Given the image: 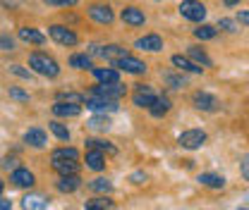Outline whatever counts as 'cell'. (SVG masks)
<instances>
[{
	"label": "cell",
	"mask_w": 249,
	"mask_h": 210,
	"mask_svg": "<svg viewBox=\"0 0 249 210\" xmlns=\"http://www.w3.org/2000/svg\"><path fill=\"white\" fill-rule=\"evenodd\" d=\"M218 27L223 31H228V33H232V31H235V22H232V19H220Z\"/></svg>",
	"instance_id": "40"
},
{
	"label": "cell",
	"mask_w": 249,
	"mask_h": 210,
	"mask_svg": "<svg viewBox=\"0 0 249 210\" xmlns=\"http://www.w3.org/2000/svg\"><path fill=\"white\" fill-rule=\"evenodd\" d=\"M87 167L93 170V172H101V170L106 167V155H103V150H98V148L87 150Z\"/></svg>",
	"instance_id": "21"
},
{
	"label": "cell",
	"mask_w": 249,
	"mask_h": 210,
	"mask_svg": "<svg viewBox=\"0 0 249 210\" xmlns=\"http://www.w3.org/2000/svg\"><path fill=\"white\" fill-rule=\"evenodd\" d=\"M223 5H228V7H235V5H240V0H223Z\"/></svg>",
	"instance_id": "47"
},
{
	"label": "cell",
	"mask_w": 249,
	"mask_h": 210,
	"mask_svg": "<svg viewBox=\"0 0 249 210\" xmlns=\"http://www.w3.org/2000/svg\"><path fill=\"white\" fill-rule=\"evenodd\" d=\"M132 181H134V184H144V181H146V175H144V172H134V175H132Z\"/></svg>",
	"instance_id": "44"
},
{
	"label": "cell",
	"mask_w": 249,
	"mask_h": 210,
	"mask_svg": "<svg viewBox=\"0 0 249 210\" xmlns=\"http://www.w3.org/2000/svg\"><path fill=\"white\" fill-rule=\"evenodd\" d=\"M87 15L91 17L96 24H113V19H115V12H113V7L110 5H101V2H96V5H89L87 7Z\"/></svg>",
	"instance_id": "6"
},
{
	"label": "cell",
	"mask_w": 249,
	"mask_h": 210,
	"mask_svg": "<svg viewBox=\"0 0 249 210\" xmlns=\"http://www.w3.org/2000/svg\"><path fill=\"white\" fill-rule=\"evenodd\" d=\"M91 55H98V58H103V60L115 62L118 58L127 55V50H124L123 46H91Z\"/></svg>",
	"instance_id": "11"
},
{
	"label": "cell",
	"mask_w": 249,
	"mask_h": 210,
	"mask_svg": "<svg viewBox=\"0 0 249 210\" xmlns=\"http://www.w3.org/2000/svg\"><path fill=\"white\" fill-rule=\"evenodd\" d=\"M187 55H189V60H194L196 65H201V67H211V65H213L211 58H209L199 46H189V48H187Z\"/></svg>",
	"instance_id": "26"
},
{
	"label": "cell",
	"mask_w": 249,
	"mask_h": 210,
	"mask_svg": "<svg viewBox=\"0 0 249 210\" xmlns=\"http://www.w3.org/2000/svg\"><path fill=\"white\" fill-rule=\"evenodd\" d=\"M0 50H15V38L10 33H0Z\"/></svg>",
	"instance_id": "38"
},
{
	"label": "cell",
	"mask_w": 249,
	"mask_h": 210,
	"mask_svg": "<svg viewBox=\"0 0 249 210\" xmlns=\"http://www.w3.org/2000/svg\"><path fill=\"white\" fill-rule=\"evenodd\" d=\"M17 36H19V41L31 43V46H43L46 43V36L38 29H34V27H22V29L17 31Z\"/></svg>",
	"instance_id": "16"
},
{
	"label": "cell",
	"mask_w": 249,
	"mask_h": 210,
	"mask_svg": "<svg viewBox=\"0 0 249 210\" xmlns=\"http://www.w3.org/2000/svg\"><path fill=\"white\" fill-rule=\"evenodd\" d=\"M120 19H123L127 27H144L146 24V15L139 10V7H124L123 12H120Z\"/></svg>",
	"instance_id": "13"
},
{
	"label": "cell",
	"mask_w": 249,
	"mask_h": 210,
	"mask_svg": "<svg viewBox=\"0 0 249 210\" xmlns=\"http://www.w3.org/2000/svg\"><path fill=\"white\" fill-rule=\"evenodd\" d=\"M48 36L55 41V43H60V46H77L79 43V38H77V33L72 29H67V27H62V24H53V27H48Z\"/></svg>",
	"instance_id": "5"
},
{
	"label": "cell",
	"mask_w": 249,
	"mask_h": 210,
	"mask_svg": "<svg viewBox=\"0 0 249 210\" xmlns=\"http://www.w3.org/2000/svg\"><path fill=\"white\" fill-rule=\"evenodd\" d=\"M29 67H31V72H36L41 77H48V79H55L60 74V65L53 60L51 55H46V53H31Z\"/></svg>",
	"instance_id": "1"
},
{
	"label": "cell",
	"mask_w": 249,
	"mask_h": 210,
	"mask_svg": "<svg viewBox=\"0 0 249 210\" xmlns=\"http://www.w3.org/2000/svg\"><path fill=\"white\" fill-rule=\"evenodd\" d=\"M192 103H194V108H196V110H204V113H213V110L218 108V98L216 96H211V93H206V91L194 93Z\"/></svg>",
	"instance_id": "12"
},
{
	"label": "cell",
	"mask_w": 249,
	"mask_h": 210,
	"mask_svg": "<svg viewBox=\"0 0 249 210\" xmlns=\"http://www.w3.org/2000/svg\"><path fill=\"white\" fill-rule=\"evenodd\" d=\"M91 74L101 81V84H113V81H120L118 77V69H110V67H93Z\"/></svg>",
	"instance_id": "23"
},
{
	"label": "cell",
	"mask_w": 249,
	"mask_h": 210,
	"mask_svg": "<svg viewBox=\"0 0 249 210\" xmlns=\"http://www.w3.org/2000/svg\"><path fill=\"white\" fill-rule=\"evenodd\" d=\"M206 139H209L206 131H201V129H187V131L180 134L178 144L187 150H196V148H201V146L206 144Z\"/></svg>",
	"instance_id": "4"
},
{
	"label": "cell",
	"mask_w": 249,
	"mask_h": 210,
	"mask_svg": "<svg viewBox=\"0 0 249 210\" xmlns=\"http://www.w3.org/2000/svg\"><path fill=\"white\" fill-rule=\"evenodd\" d=\"M178 10L187 22H204V17H206V5L199 0H182Z\"/></svg>",
	"instance_id": "3"
},
{
	"label": "cell",
	"mask_w": 249,
	"mask_h": 210,
	"mask_svg": "<svg viewBox=\"0 0 249 210\" xmlns=\"http://www.w3.org/2000/svg\"><path fill=\"white\" fill-rule=\"evenodd\" d=\"M196 181L201 184V186H209V189H223L225 186V177L223 175H213V172H201Z\"/></svg>",
	"instance_id": "24"
},
{
	"label": "cell",
	"mask_w": 249,
	"mask_h": 210,
	"mask_svg": "<svg viewBox=\"0 0 249 210\" xmlns=\"http://www.w3.org/2000/svg\"><path fill=\"white\" fill-rule=\"evenodd\" d=\"M46 5H53V7H72V5H77L79 0H43Z\"/></svg>",
	"instance_id": "39"
},
{
	"label": "cell",
	"mask_w": 249,
	"mask_h": 210,
	"mask_svg": "<svg viewBox=\"0 0 249 210\" xmlns=\"http://www.w3.org/2000/svg\"><path fill=\"white\" fill-rule=\"evenodd\" d=\"M70 67H74V69H93L91 55H87V53L72 55V58H70Z\"/></svg>",
	"instance_id": "27"
},
{
	"label": "cell",
	"mask_w": 249,
	"mask_h": 210,
	"mask_svg": "<svg viewBox=\"0 0 249 210\" xmlns=\"http://www.w3.org/2000/svg\"><path fill=\"white\" fill-rule=\"evenodd\" d=\"M87 148L106 150V153H110V155H115V153H118V148H115L113 144H108V141H101V139H87Z\"/></svg>",
	"instance_id": "31"
},
{
	"label": "cell",
	"mask_w": 249,
	"mask_h": 210,
	"mask_svg": "<svg viewBox=\"0 0 249 210\" xmlns=\"http://www.w3.org/2000/svg\"><path fill=\"white\" fill-rule=\"evenodd\" d=\"M170 108H173L170 98H165V96H158V98L154 100V105L149 108V113H151L154 117H163V115H168V113H170Z\"/></svg>",
	"instance_id": "25"
},
{
	"label": "cell",
	"mask_w": 249,
	"mask_h": 210,
	"mask_svg": "<svg viewBox=\"0 0 249 210\" xmlns=\"http://www.w3.org/2000/svg\"><path fill=\"white\" fill-rule=\"evenodd\" d=\"M24 144L31 146V148H43L48 144V136H46V131L41 127H31V129L24 131Z\"/></svg>",
	"instance_id": "15"
},
{
	"label": "cell",
	"mask_w": 249,
	"mask_h": 210,
	"mask_svg": "<svg viewBox=\"0 0 249 210\" xmlns=\"http://www.w3.org/2000/svg\"><path fill=\"white\" fill-rule=\"evenodd\" d=\"M22 210H48V198L41 194H27L22 198Z\"/></svg>",
	"instance_id": "18"
},
{
	"label": "cell",
	"mask_w": 249,
	"mask_h": 210,
	"mask_svg": "<svg viewBox=\"0 0 249 210\" xmlns=\"http://www.w3.org/2000/svg\"><path fill=\"white\" fill-rule=\"evenodd\" d=\"M89 189L96 191V194H110V191H113V181L103 179V177H96V179L89 181Z\"/></svg>",
	"instance_id": "29"
},
{
	"label": "cell",
	"mask_w": 249,
	"mask_h": 210,
	"mask_svg": "<svg viewBox=\"0 0 249 210\" xmlns=\"http://www.w3.org/2000/svg\"><path fill=\"white\" fill-rule=\"evenodd\" d=\"M173 65L180 69V72H189V74H201V65H196L194 60H189V58H182V55H173Z\"/></svg>",
	"instance_id": "22"
},
{
	"label": "cell",
	"mask_w": 249,
	"mask_h": 210,
	"mask_svg": "<svg viewBox=\"0 0 249 210\" xmlns=\"http://www.w3.org/2000/svg\"><path fill=\"white\" fill-rule=\"evenodd\" d=\"M156 98H158V96H156V91L151 89V86H146V84H139L137 91H134V96H132L134 105H137V108H146V110L154 105Z\"/></svg>",
	"instance_id": "9"
},
{
	"label": "cell",
	"mask_w": 249,
	"mask_h": 210,
	"mask_svg": "<svg viewBox=\"0 0 249 210\" xmlns=\"http://www.w3.org/2000/svg\"><path fill=\"white\" fill-rule=\"evenodd\" d=\"M84 93H74V91H62L58 93V100H65V103H74V105H82L84 103Z\"/></svg>",
	"instance_id": "33"
},
{
	"label": "cell",
	"mask_w": 249,
	"mask_h": 210,
	"mask_svg": "<svg viewBox=\"0 0 249 210\" xmlns=\"http://www.w3.org/2000/svg\"><path fill=\"white\" fill-rule=\"evenodd\" d=\"M53 162V170L58 175H77L79 172V162L77 160H70V158H58V160H51Z\"/></svg>",
	"instance_id": "20"
},
{
	"label": "cell",
	"mask_w": 249,
	"mask_h": 210,
	"mask_svg": "<svg viewBox=\"0 0 249 210\" xmlns=\"http://www.w3.org/2000/svg\"><path fill=\"white\" fill-rule=\"evenodd\" d=\"M237 22L245 24V27H249V10H242V12L237 15Z\"/></svg>",
	"instance_id": "43"
},
{
	"label": "cell",
	"mask_w": 249,
	"mask_h": 210,
	"mask_svg": "<svg viewBox=\"0 0 249 210\" xmlns=\"http://www.w3.org/2000/svg\"><path fill=\"white\" fill-rule=\"evenodd\" d=\"M237 210H247V208H237Z\"/></svg>",
	"instance_id": "49"
},
{
	"label": "cell",
	"mask_w": 249,
	"mask_h": 210,
	"mask_svg": "<svg viewBox=\"0 0 249 210\" xmlns=\"http://www.w3.org/2000/svg\"><path fill=\"white\" fill-rule=\"evenodd\" d=\"M134 48L146 50V53H158V50H163V38L158 33H146V36L134 41Z\"/></svg>",
	"instance_id": "10"
},
{
	"label": "cell",
	"mask_w": 249,
	"mask_h": 210,
	"mask_svg": "<svg viewBox=\"0 0 249 210\" xmlns=\"http://www.w3.org/2000/svg\"><path fill=\"white\" fill-rule=\"evenodd\" d=\"M87 127L93 129V131H108V129H110V120H108L106 115H101V113H98V115H93L91 120L87 122Z\"/></svg>",
	"instance_id": "28"
},
{
	"label": "cell",
	"mask_w": 249,
	"mask_h": 210,
	"mask_svg": "<svg viewBox=\"0 0 249 210\" xmlns=\"http://www.w3.org/2000/svg\"><path fill=\"white\" fill-rule=\"evenodd\" d=\"M48 127H51V131L55 134V139H60V141H70V129H67L62 122L53 120L51 124H48Z\"/></svg>",
	"instance_id": "32"
},
{
	"label": "cell",
	"mask_w": 249,
	"mask_h": 210,
	"mask_svg": "<svg viewBox=\"0 0 249 210\" xmlns=\"http://www.w3.org/2000/svg\"><path fill=\"white\" fill-rule=\"evenodd\" d=\"M0 210H12V203L7 198H2V196H0Z\"/></svg>",
	"instance_id": "45"
},
{
	"label": "cell",
	"mask_w": 249,
	"mask_h": 210,
	"mask_svg": "<svg viewBox=\"0 0 249 210\" xmlns=\"http://www.w3.org/2000/svg\"><path fill=\"white\" fill-rule=\"evenodd\" d=\"M2 189H5V181L0 179V196H2Z\"/></svg>",
	"instance_id": "48"
},
{
	"label": "cell",
	"mask_w": 249,
	"mask_h": 210,
	"mask_svg": "<svg viewBox=\"0 0 249 210\" xmlns=\"http://www.w3.org/2000/svg\"><path fill=\"white\" fill-rule=\"evenodd\" d=\"M79 186H82L79 175H60V179L55 181V189L62 191V194H72V191H77Z\"/></svg>",
	"instance_id": "17"
},
{
	"label": "cell",
	"mask_w": 249,
	"mask_h": 210,
	"mask_svg": "<svg viewBox=\"0 0 249 210\" xmlns=\"http://www.w3.org/2000/svg\"><path fill=\"white\" fill-rule=\"evenodd\" d=\"M10 74H15V77H19V79H31V69H24L22 65H10Z\"/></svg>",
	"instance_id": "37"
},
{
	"label": "cell",
	"mask_w": 249,
	"mask_h": 210,
	"mask_svg": "<svg viewBox=\"0 0 249 210\" xmlns=\"http://www.w3.org/2000/svg\"><path fill=\"white\" fill-rule=\"evenodd\" d=\"M82 113V105H74V103H65V100H58L53 105V115L55 117H77Z\"/></svg>",
	"instance_id": "19"
},
{
	"label": "cell",
	"mask_w": 249,
	"mask_h": 210,
	"mask_svg": "<svg viewBox=\"0 0 249 210\" xmlns=\"http://www.w3.org/2000/svg\"><path fill=\"white\" fill-rule=\"evenodd\" d=\"M84 210H106V208H101L98 203H93V201H89V203L84 206Z\"/></svg>",
	"instance_id": "46"
},
{
	"label": "cell",
	"mask_w": 249,
	"mask_h": 210,
	"mask_svg": "<svg viewBox=\"0 0 249 210\" xmlns=\"http://www.w3.org/2000/svg\"><path fill=\"white\" fill-rule=\"evenodd\" d=\"M7 96L12 98V100H19V103H29V93L24 89H19V86H10L7 89Z\"/></svg>",
	"instance_id": "36"
},
{
	"label": "cell",
	"mask_w": 249,
	"mask_h": 210,
	"mask_svg": "<svg viewBox=\"0 0 249 210\" xmlns=\"http://www.w3.org/2000/svg\"><path fill=\"white\" fill-rule=\"evenodd\" d=\"M58 158H70V160H77L79 158V150L77 148H55L53 153H51V160H58Z\"/></svg>",
	"instance_id": "34"
},
{
	"label": "cell",
	"mask_w": 249,
	"mask_h": 210,
	"mask_svg": "<svg viewBox=\"0 0 249 210\" xmlns=\"http://www.w3.org/2000/svg\"><path fill=\"white\" fill-rule=\"evenodd\" d=\"M240 172H242V177L249 181V153L245 155V160L240 162Z\"/></svg>",
	"instance_id": "41"
},
{
	"label": "cell",
	"mask_w": 249,
	"mask_h": 210,
	"mask_svg": "<svg viewBox=\"0 0 249 210\" xmlns=\"http://www.w3.org/2000/svg\"><path fill=\"white\" fill-rule=\"evenodd\" d=\"M10 181L17 186V189H31L34 186V172H29L27 167H17V170H12V175H10Z\"/></svg>",
	"instance_id": "14"
},
{
	"label": "cell",
	"mask_w": 249,
	"mask_h": 210,
	"mask_svg": "<svg viewBox=\"0 0 249 210\" xmlns=\"http://www.w3.org/2000/svg\"><path fill=\"white\" fill-rule=\"evenodd\" d=\"M113 67L120 69V72H127V74H144V72H146V62L132 58L129 53L123 55V58H118V60L113 62Z\"/></svg>",
	"instance_id": "7"
},
{
	"label": "cell",
	"mask_w": 249,
	"mask_h": 210,
	"mask_svg": "<svg viewBox=\"0 0 249 210\" xmlns=\"http://www.w3.org/2000/svg\"><path fill=\"white\" fill-rule=\"evenodd\" d=\"M17 162H19L17 158H5V160H2V167H5V170H17V167H19Z\"/></svg>",
	"instance_id": "42"
},
{
	"label": "cell",
	"mask_w": 249,
	"mask_h": 210,
	"mask_svg": "<svg viewBox=\"0 0 249 210\" xmlns=\"http://www.w3.org/2000/svg\"><path fill=\"white\" fill-rule=\"evenodd\" d=\"M163 79H165V84L170 89H185L187 86V79L182 74H163Z\"/></svg>",
	"instance_id": "35"
},
{
	"label": "cell",
	"mask_w": 249,
	"mask_h": 210,
	"mask_svg": "<svg viewBox=\"0 0 249 210\" xmlns=\"http://www.w3.org/2000/svg\"><path fill=\"white\" fill-rule=\"evenodd\" d=\"M216 33H218V29L211 27V24H201V27L194 29V36H196L199 41H211V38H216Z\"/></svg>",
	"instance_id": "30"
},
{
	"label": "cell",
	"mask_w": 249,
	"mask_h": 210,
	"mask_svg": "<svg viewBox=\"0 0 249 210\" xmlns=\"http://www.w3.org/2000/svg\"><path fill=\"white\" fill-rule=\"evenodd\" d=\"M89 93H93V96H103V98H113V100H120L124 93H127V86L120 84V81H113V84H98V86L91 89Z\"/></svg>",
	"instance_id": "8"
},
{
	"label": "cell",
	"mask_w": 249,
	"mask_h": 210,
	"mask_svg": "<svg viewBox=\"0 0 249 210\" xmlns=\"http://www.w3.org/2000/svg\"><path fill=\"white\" fill-rule=\"evenodd\" d=\"M87 98H84V103H87V108L93 110V113H101V115H106V113H115L120 105H118V100H113V98H103V96H93V93H84Z\"/></svg>",
	"instance_id": "2"
}]
</instances>
